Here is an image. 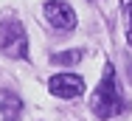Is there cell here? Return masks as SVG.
<instances>
[{"label": "cell", "mask_w": 132, "mask_h": 121, "mask_svg": "<svg viewBox=\"0 0 132 121\" xmlns=\"http://www.w3.org/2000/svg\"><path fill=\"white\" fill-rule=\"evenodd\" d=\"M90 110H93V116H96V118H101V121L127 113V101H124L121 90H118L115 68H112L110 62L104 65V79L98 82L96 93H93V99H90Z\"/></svg>", "instance_id": "1"}, {"label": "cell", "mask_w": 132, "mask_h": 121, "mask_svg": "<svg viewBox=\"0 0 132 121\" xmlns=\"http://www.w3.org/2000/svg\"><path fill=\"white\" fill-rule=\"evenodd\" d=\"M0 51L11 59H26L28 56V37H26V28L20 25V20L6 17L0 23Z\"/></svg>", "instance_id": "2"}, {"label": "cell", "mask_w": 132, "mask_h": 121, "mask_svg": "<svg viewBox=\"0 0 132 121\" xmlns=\"http://www.w3.org/2000/svg\"><path fill=\"white\" fill-rule=\"evenodd\" d=\"M45 17L53 28L59 31H73L76 28V11L65 3V0H48L45 3Z\"/></svg>", "instance_id": "3"}, {"label": "cell", "mask_w": 132, "mask_h": 121, "mask_svg": "<svg viewBox=\"0 0 132 121\" xmlns=\"http://www.w3.org/2000/svg\"><path fill=\"white\" fill-rule=\"evenodd\" d=\"M48 90L59 99H76L84 93V79L76 73H56L48 82Z\"/></svg>", "instance_id": "4"}, {"label": "cell", "mask_w": 132, "mask_h": 121, "mask_svg": "<svg viewBox=\"0 0 132 121\" xmlns=\"http://www.w3.org/2000/svg\"><path fill=\"white\" fill-rule=\"evenodd\" d=\"M0 113H3V121H17L20 113H23V101L14 96V93L3 90L0 93Z\"/></svg>", "instance_id": "5"}, {"label": "cell", "mask_w": 132, "mask_h": 121, "mask_svg": "<svg viewBox=\"0 0 132 121\" xmlns=\"http://www.w3.org/2000/svg\"><path fill=\"white\" fill-rule=\"evenodd\" d=\"M79 59H81L79 51H62V54H56V56H53V62H56V65H76Z\"/></svg>", "instance_id": "6"}, {"label": "cell", "mask_w": 132, "mask_h": 121, "mask_svg": "<svg viewBox=\"0 0 132 121\" xmlns=\"http://www.w3.org/2000/svg\"><path fill=\"white\" fill-rule=\"evenodd\" d=\"M124 17H127V42L132 45V0H121Z\"/></svg>", "instance_id": "7"}]
</instances>
